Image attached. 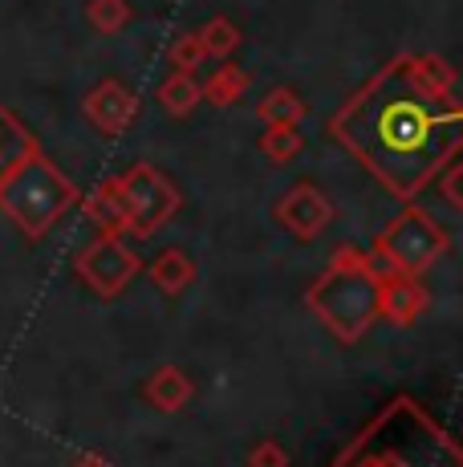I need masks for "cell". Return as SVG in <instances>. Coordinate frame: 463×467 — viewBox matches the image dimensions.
Segmentation results:
<instances>
[{
	"mask_svg": "<svg viewBox=\"0 0 463 467\" xmlns=\"http://www.w3.org/2000/svg\"><path fill=\"white\" fill-rule=\"evenodd\" d=\"M167 61H171V69H183V74H195V69L203 66V45L195 33H183V37H175L167 45Z\"/></svg>",
	"mask_w": 463,
	"mask_h": 467,
	"instance_id": "21",
	"label": "cell"
},
{
	"mask_svg": "<svg viewBox=\"0 0 463 467\" xmlns=\"http://www.w3.org/2000/svg\"><path fill=\"white\" fill-rule=\"evenodd\" d=\"M195 37L203 45V57L211 61H228L232 53L240 49V41H244V33L236 29V25L228 21V16H211L203 29H195Z\"/></svg>",
	"mask_w": 463,
	"mask_h": 467,
	"instance_id": "18",
	"label": "cell"
},
{
	"mask_svg": "<svg viewBox=\"0 0 463 467\" xmlns=\"http://www.w3.org/2000/svg\"><path fill=\"white\" fill-rule=\"evenodd\" d=\"M150 281H155L159 289L167 293V297L183 293L187 285L195 281V265H191V256H187L183 248H163V253L150 260Z\"/></svg>",
	"mask_w": 463,
	"mask_h": 467,
	"instance_id": "16",
	"label": "cell"
},
{
	"mask_svg": "<svg viewBox=\"0 0 463 467\" xmlns=\"http://www.w3.org/2000/svg\"><path fill=\"white\" fill-rule=\"evenodd\" d=\"M248 467H289V455H284V447L281 443H261V447H252V455H248Z\"/></svg>",
	"mask_w": 463,
	"mask_h": 467,
	"instance_id": "23",
	"label": "cell"
},
{
	"mask_svg": "<svg viewBox=\"0 0 463 467\" xmlns=\"http://www.w3.org/2000/svg\"><path fill=\"white\" fill-rule=\"evenodd\" d=\"M118 187H122V200H127V212H130V236H139V240L155 236L163 223H171V215L180 212V203H183L180 187L155 163H142V159L135 167L122 171Z\"/></svg>",
	"mask_w": 463,
	"mask_h": 467,
	"instance_id": "6",
	"label": "cell"
},
{
	"mask_svg": "<svg viewBox=\"0 0 463 467\" xmlns=\"http://www.w3.org/2000/svg\"><path fill=\"white\" fill-rule=\"evenodd\" d=\"M82 110L102 134H122L139 119V94L127 82H118V78H106V82H98L86 94Z\"/></svg>",
	"mask_w": 463,
	"mask_h": 467,
	"instance_id": "9",
	"label": "cell"
},
{
	"mask_svg": "<svg viewBox=\"0 0 463 467\" xmlns=\"http://www.w3.org/2000/svg\"><path fill=\"white\" fill-rule=\"evenodd\" d=\"M191 379L180 370V366H159L147 379V399L155 402L159 410H183L191 402Z\"/></svg>",
	"mask_w": 463,
	"mask_h": 467,
	"instance_id": "15",
	"label": "cell"
},
{
	"mask_svg": "<svg viewBox=\"0 0 463 467\" xmlns=\"http://www.w3.org/2000/svg\"><path fill=\"white\" fill-rule=\"evenodd\" d=\"M448 248H451L448 228H443L431 212L411 203V208L398 212L395 220L378 232V240H374V248H370V265L378 276H395V273L418 276L439 256H448Z\"/></svg>",
	"mask_w": 463,
	"mask_h": 467,
	"instance_id": "5",
	"label": "cell"
},
{
	"mask_svg": "<svg viewBox=\"0 0 463 467\" xmlns=\"http://www.w3.org/2000/svg\"><path fill=\"white\" fill-rule=\"evenodd\" d=\"M86 212V220L94 223L98 232H114V236H130V212H127V200H122V187H118V175L98 183L86 200H77Z\"/></svg>",
	"mask_w": 463,
	"mask_h": 467,
	"instance_id": "10",
	"label": "cell"
},
{
	"mask_svg": "<svg viewBox=\"0 0 463 467\" xmlns=\"http://www.w3.org/2000/svg\"><path fill=\"white\" fill-rule=\"evenodd\" d=\"M77 200H82L77 187L53 167V159L41 155V147L33 150L29 159H21V163L13 167V175L0 183V208L33 240L46 236Z\"/></svg>",
	"mask_w": 463,
	"mask_h": 467,
	"instance_id": "4",
	"label": "cell"
},
{
	"mask_svg": "<svg viewBox=\"0 0 463 467\" xmlns=\"http://www.w3.org/2000/svg\"><path fill=\"white\" fill-rule=\"evenodd\" d=\"M74 467H110L106 460H98V455H82V460H77Z\"/></svg>",
	"mask_w": 463,
	"mask_h": 467,
	"instance_id": "24",
	"label": "cell"
},
{
	"mask_svg": "<svg viewBox=\"0 0 463 467\" xmlns=\"http://www.w3.org/2000/svg\"><path fill=\"white\" fill-rule=\"evenodd\" d=\"M382 276L374 273L370 256L354 244H342L322 273V281L309 289V309L325 321V329L342 341H358L378 317Z\"/></svg>",
	"mask_w": 463,
	"mask_h": 467,
	"instance_id": "3",
	"label": "cell"
},
{
	"mask_svg": "<svg viewBox=\"0 0 463 467\" xmlns=\"http://www.w3.org/2000/svg\"><path fill=\"white\" fill-rule=\"evenodd\" d=\"M337 467H463V451L415 399H395L345 447Z\"/></svg>",
	"mask_w": 463,
	"mask_h": 467,
	"instance_id": "2",
	"label": "cell"
},
{
	"mask_svg": "<svg viewBox=\"0 0 463 467\" xmlns=\"http://www.w3.org/2000/svg\"><path fill=\"white\" fill-rule=\"evenodd\" d=\"M459 179H463V167H459V159H451L448 167L435 175V183L443 187V195H448V203L451 208H463V192H459Z\"/></svg>",
	"mask_w": 463,
	"mask_h": 467,
	"instance_id": "22",
	"label": "cell"
},
{
	"mask_svg": "<svg viewBox=\"0 0 463 467\" xmlns=\"http://www.w3.org/2000/svg\"><path fill=\"white\" fill-rule=\"evenodd\" d=\"M74 273L90 285L98 297H118V293L142 273V260H139L135 248L127 244V236L102 232V236L90 240V244L77 253Z\"/></svg>",
	"mask_w": 463,
	"mask_h": 467,
	"instance_id": "7",
	"label": "cell"
},
{
	"mask_svg": "<svg viewBox=\"0 0 463 467\" xmlns=\"http://www.w3.org/2000/svg\"><path fill=\"white\" fill-rule=\"evenodd\" d=\"M33 150H37V139L29 134V127H25L8 106H0V183H5V179L13 175V167L21 163V159H29Z\"/></svg>",
	"mask_w": 463,
	"mask_h": 467,
	"instance_id": "12",
	"label": "cell"
},
{
	"mask_svg": "<svg viewBox=\"0 0 463 467\" xmlns=\"http://www.w3.org/2000/svg\"><path fill=\"white\" fill-rule=\"evenodd\" d=\"M277 223L289 236H297L301 244H309V240H317L334 223V203H329V195L317 183L301 179L277 200Z\"/></svg>",
	"mask_w": 463,
	"mask_h": 467,
	"instance_id": "8",
	"label": "cell"
},
{
	"mask_svg": "<svg viewBox=\"0 0 463 467\" xmlns=\"http://www.w3.org/2000/svg\"><path fill=\"white\" fill-rule=\"evenodd\" d=\"M256 147H261V155L273 159V163H293V159L305 150V134H301V127H269Z\"/></svg>",
	"mask_w": 463,
	"mask_h": 467,
	"instance_id": "19",
	"label": "cell"
},
{
	"mask_svg": "<svg viewBox=\"0 0 463 467\" xmlns=\"http://www.w3.org/2000/svg\"><path fill=\"white\" fill-rule=\"evenodd\" d=\"M427 309V289L418 285V276H382V305L378 313H386L395 326H411L418 313Z\"/></svg>",
	"mask_w": 463,
	"mask_h": 467,
	"instance_id": "11",
	"label": "cell"
},
{
	"mask_svg": "<svg viewBox=\"0 0 463 467\" xmlns=\"http://www.w3.org/2000/svg\"><path fill=\"white\" fill-rule=\"evenodd\" d=\"M305 114H309L305 98H301L293 86H273L269 94L256 102V119H261L264 127H301Z\"/></svg>",
	"mask_w": 463,
	"mask_h": 467,
	"instance_id": "13",
	"label": "cell"
},
{
	"mask_svg": "<svg viewBox=\"0 0 463 467\" xmlns=\"http://www.w3.org/2000/svg\"><path fill=\"white\" fill-rule=\"evenodd\" d=\"M86 21H90L98 33L114 37V33L127 29L130 5H127V0H90V5H86Z\"/></svg>",
	"mask_w": 463,
	"mask_h": 467,
	"instance_id": "20",
	"label": "cell"
},
{
	"mask_svg": "<svg viewBox=\"0 0 463 467\" xmlns=\"http://www.w3.org/2000/svg\"><path fill=\"white\" fill-rule=\"evenodd\" d=\"M248 86H252L248 69H240L236 61H224V66H220L216 74H211L208 82L200 86V98L208 106H216V110H228V106H236L240 98L248 94Z\"/></svg>",
	"mask_w": 463,
	"mask_h": 467,
	"instance_id": "14",
	"label": "cell"
},
{
	"mask_svg": "<svg viewBox=\"0 0 463 467\" xmlns=\"http://www.w3.org/2000/svg\"><path fill=\"white\" fill-rule=\"evenodd\" d=\"M200 102H203V98H200V82H195V74L171 69V78L159 86V106H163L171 119H183V114H191Z\"/></svg>",
	"mask_w": 463,
	"mask_h": 467,
	"instance_id": "17",
	"label": "cell"
},
{
	"mask_svg": "<svg viewBox=\"0 0 463 467\" xmlns=\"http://www.w3.org/2000/svg\"><path fill=\"white\" fill-rule=\"evenodd\" d=\"M395 200H415L463 150L456 69L435 53H398L325 122Z\"/></svg>",
	"mask_w": 463,
	"mask_h": 467,
	"instance_id": "1",
	"label": "cell"
}]
</instances>
